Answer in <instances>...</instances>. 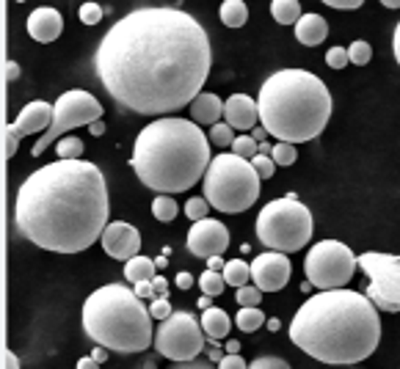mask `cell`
<instances>
[{
	"label": "cell",
	"mask_w": 400,
	"mask_h": 369,
	"mask_svg": "<svg viewBox=\"0 0 400 369\" xmlns=\"http://www.w3.org/2000/svg\"><path fill=\"white\" fill-rule=\"evenodd\" d=\"M210 39L183 9H135L111 25L94 75L122 110L166 116L190 105L210 78Z\"/></svg>",
	"instance_id": "cell-1"
},
{
	"label": "cell",
	"mask_w": 400,
	"mask_h": 369,
	"mask_svg": "<svg viewBox=\"0 0 400 369\" xmlns=\"http://www.w3.org/2000/svg\"><path fill=\"white\" fill-rule=\"evenodd\" d=\"M108 184L88 160H56L36 168L17 190L14 226L42 251L81 254L103 240Z\"/></svg>",
	"instance_id": "cell-2"
},
{
	"label": "cell",
	"mask_w": 400,
	"mask_h": 369,
	"mask_svg": "<svg viewBox=\"0 0 400 369\" xmlns=\"http://www.w3.org/2000/svg\"><path fill=\"white\" fill-rule=\"evenodd\" d=\"M290 339L320 364L357 367L381 342L379 306L354 289H320L295 311Z\"/></svg>",
	"instance_id": "cell-3"
},
{
	"label": "cell",
	"mask_w": 400,
	"mask_h": 369,
	"mask_svg": "<svg viewBox=\"0 0 400 369\" xmlns=\"http://www.w3.org/2000/svg\"><path fill=\"white\" fill-rule=\"evenodd\" d=\"M210 138L193 119H155L133 146V168L155 193H183L210 168Z\"/></svg>",
	"instance_id": "cell-4"
},
{
	"label": "cell",
	"mask_w": 400,
	"mask_h": 369,
	"mask_svg": "<svg viewBox=\"0 0 400 369\" xmlns=\"http://www.w3.org/2000/svg\"><path fill=\"white\" fill-rule=\"evenodd\" d=\"M260 124L276 141H315L332 119L326 83L307 69H279L260 88Z\"/></svg>",
	"instance_id": "cell-5"
},
{
	"label": "cell",
	"mask_w": 400,
	"mask_h": 369,
	"mask_svg": "<svg viewBox=\"0 0 400 369\" xmlns=\"http://www.w3.org/2000/svg\"><path fill=\"white\" fill-rule=\"evenodd\" d=\"M83 331L94 345L113 353H141L155 345L152 314L125 284H106L86 298Z\"/></svg>",
	"instance_id": "cell-6"
},
{
	"label": "cell",
	"mask_w": 400,
	"mask_h": 369,
	"mask_svg": "<svg viewBox=\"0 0 400 369\" xmlns=\"http://www.w3.org/2000/svg\"><path fill=\"white\" fill-rule=\"evenodd\" d=\"M260 174L254 171L252 160L237 157L235 152H221L212 157L205 174V199L212 209L237 215L260 199Z\"/></svg>",
	"instance_id": "cell-7"
},
{
	"label": "cell",
	"mask_w": 400,
	"mask_h": 369,
	"mask_svg": "<svg viewBox=\"0 0 400 369\" xmlns=\"http://www.w3.org/2000/svg\"><path fill=\"white\" fill-rule=\"evenodd\" d=\"M312 212L298 202V196L274 199L257 215V237L268 251L295 254L312 240Z\"/></svg>",
	"instance_id": "cell-8"
},
{
	"label": "cell",
	"mask_w": 400,
	"mask_h": 369,
	"mask_svg": "<svg viewBox=\"0 0 400 369\" xmlns=\"http://www.w3.org/2000/svg\"><path fill=\"white\" fill-rule=\"evenodd\" d=\"M359 256L339 240H320L304 259L307 281L317 289H342L357 273Z\"/></svg>",
	"instance_id": "cell-9"
},
{
	"label": "cell",
	"mask_w": 400,
	"mask_h": 369,
	"mask_svg": "<svg viewBox=\"0 0 400 369\" xmlns=\"http://www.w3.org/2000/svg\"><path fill=\"white\" fill-rule=\"evenodd\" d=\"M103 105L100 100H94L88 91L83 88H72V91H63L61 97L56 100V116L50 130L42 132V138L34 144V157L44 155L53 141H61L63 135L75 127H88V124L100 122L103 119Z\"/></svg>",
	"instance_id": "cell-10"
},
{
	"label": "cell",
	"mask_w": 400,
	"mask_h": 369,
	"mask_svg": "<svg viewBox=\"0 0 400 369\" xmlns=\"http://www.w3.org/2000/svg\"><path fill=\"white\" fill-rule=\"evenodd\" d=\"M205 328L190 311H174L155 328V350L169 361H193L205 350Z\"/></svg>",
	"instance_id": "cell-11"
},
{
	"label": "cell",
	"mask_w": 400,
	"mask_h": 369,
	"mask_svg": "<svg viewBox=\"0 0 400 369\" xmlns=\"http://www.w3.org/2000/svg\"><path fill=\"white\" fill-rule=\"evenodd\" d=\"M359 267L367 276L364 295L379 306V311H400V256L367 251L359 254Z\"/></svg>",
	"instance_id": "cell-12"
},
{
	"label": "cell",
	"mask_w": 400,
	"mask_h": 369,
	"mask_svg": "<svg viewBox=\"0 0 400 369\" xmlns=\"http://www.w3.org/2000/svg\"><path fill=\"white\" fill-rule=\"evenodd\" d=\"M230 248V232L227 226L215 218H205L196 221L188 232V251L193 256L210 259V256H221Z\"/></svg>",
	"instance_id": "cell-13"
},
{
	"label": "cell",
	"mask_w": 400,
	"mask_h": 369,
	"mask_svg": "<svg viewBox=\"0 0 400 369\" xmlns=\"http://www.w3.org/2000/svg\"><path fill=\"white\" fill-rule=\"evenodd\" d=\"M252 281L262 292H279L290 281V259L282 251H265L254 256L252 262Z\"/></svg>",
	"instance_id": "cell-14"
},
{
	"label": "cell",
	"mask_w": 400,
	"mask_h": 369,
	"mask_svg": "<svg viewBox=\"0 0 400 369\" xmlns=\"http://www.w3.org/2000/svg\"><path fill=\"white\" fill-rule=\"evenodd\" d=\"M100 243H103L108 256L122 259V262H130V259L138 256V251H141V234H138L135 226H130L127 221H113V224L106 226Z\"/></svg>",
	"instance_id": "cell-15"
},
{
	"label": "cell",
	"mask_w": 400,
	"mask_h": 369,
	"mask_svg": "<svg viewBox=\"0 0 400 369\" xmlns=\"http://www.w3.org/2000/svg\"><path fill=\"white\" fill-rule=\"evenodd\" d=\"M53 116H56V105L34 100V103H28L20 113H17V119L11 122V130H14L20 138L34 135V132H47L50 124H53Z\"/></svg>",
	"instance_id": "cell-16"
},
{
	"label": "cell",
	"mask_w": 400,
	"mask_h": 369,
	"mask_svg": "<svg viewBox=\"0 0 400 369\" xmlns=\"http://www.w3.org/2000/svg\"><path fill=\"white\" fill-rule=\"evenodd\" d=\"M63 31V17L53 9V6H39L31 11L28 17V36L39 44H50L61 36Z\"/></svg>",
	"instance_id": "cell-17"
},
{
	"label": "cell",
	"mask_w": 400,
	"mask_h": 369,
	"mask_svg": "<svg viewBox=\"0 0 400 369\" xmlns=\"http://www.w3.org/2000/svg\"><path fill=\"white\" fill-rule=\"evenodd\" d=\"M224 119L235 130L252 132L257 122H260V105L249 94H232L230 100L224 103Z\"/></svg>",
	"instance_id": "cell-18"
},
{
	"label": "cell",
	"mask_w": 400,
	"mask_h": 369,
	"mask_svg": "<svg viewBox=\"0 0 400 369\" xmlns=\"http://www.w3.org/2000/svg\"><path fill=\"white\" fill-rule=\"evenodd\" d=\"M224 116V103L218 100V94H210V91H202L193 103H190V119L196 124H218V119Z\"/></svg>",
	"instance_id": "cell-19"
},
{
	"label": "cell",
	"mask_w": 400,
	"mask_h": 369,
	"mask_svg": "<svg viewBox=\"0 0 400 369\" xmlns=\"http://www.w3.org/2000/svg\"><path fill=\"white\" fill-rule=\"evenodd\" d=\"M326 36H329V22L320 14H304L295 22V39L307 44V47H315L320 41H326Z\"/></svg>",
	"instance_id": "cell-20"
},
{
	"label": "cell",
	"mask_w": 400,
	"mask_h": 369,
	"mask_svg": "<svg viewBox=\"0 0 400 369\" xmlns=\"http://www.w3.org/2000/svg\"><path fill=\"white\" fill-rule=\"evenodd\" d=\"M202 328H205V333L210 336V342H221V339H227L230 336V328H232V320L230 314L224 311V308L218 306H210L205 308V314H202Z\"/></svg>",
	"instance_id": "cell-21"
},
{
	"label": "cell",
	"mask_w": 400,
	"mask_h": 369,
	"mask_svg": "<svg viewBox=\"0 0 400 369\" xmlns=\"http://www.w3.org/2000/svg\"><path fill=\"white\" fill-rule=\"evenodd\" d=\"M155 259H149V256H133L130 262H125V279L130 284H138V281H152L158 273H155Z\"/></svg>",
	"instance_id": "cell-22"
},
{
	"label": "cell",
	"mask_w": 400,
	"mask_h": 369,
	"mask_svg": "<svg viewBox=\"0 0 400 369\" xmlns=\"http://www.w3.org/2000/svg\"><path fill=\"white\" fill-rule=\"evenodd\" d=\"M218 14H221V22L227 28H243L246 20H249V9H246L243 0H224Z\"/></svg>",
	"instance_id": "cell-23"
},
{
	"label": "cell",
	"mask_w": 400,
	"mask_h": 369,
	"mask_svg": "<svg viewBox=\"0 0 400 369\" xmlns=\"http://www.w3.org/2000/svg\"><path fill=\"white\" fill-rule=\"evenodd\" d=\"M271 14H274V20L279 25H295V22L304 17L298 0H274L271 3Z\"/></svg>",
	"instance_id": "cell-24"
},
{
	"label": "cell",
	"mask_w": 400,
	"mask_h": 369,
	"mask_svg": "<svg viewBox=\"0 0 400 369\" xmlns=\"http://www.w3.org/2000/svg\"><path fill=\"white\" fill-rule=\"evenodd\" d=\"M249 279H252V265H246L243 259H230L227 267H224V281H227V287H246L249 284Z\"/></svg>",
	"instance_id": "cell-25"
},
{
	"label": "cell",
	"mask_w": 400,
	"mask_h": 369,
	"mask_svg": "<svg viewBox=\"0 0 400 369\" xmlns=\"http://www.w3.org/2000/svg\"><path fill=\"white\" fill-rule=\"evenodd\" d=\"M237 328L243 331V333H252V331L262 328L265 326V314L260 311V306H246L237 311Z\"/></svg>",
	"instance_id": "cell-26"
},
{
	"label": "cell",
	"mask_w": 400,
	"mask_h": 369,
	"mask_svg": "<svg viewBox=\"0 0 400 369\" xmlns=\"http://www.w3.org/2000/svg\"><path fill=\"white\" fill-rule=\"evenodd\" d=\"M152 215H155L158 221L169 224V221L177 218V202L171 199L169 193H158V199L152 202Z\"/></svg>",
	"instance_id": "cell-27"
},
{
	"label": "cell",
	"mask_w": 400,
	"mask_h": 369,
	"mask_svg": "<svg viewBox=\"0 0 400 369\" xmlns=\"http://www.w3.org/2000/svg\"><path fill=\"white\" fill-rule=\"evenodd\" d=\"M56 152H58V160H81L83 157V141L75 138V135H63L56 144Z\"/></svg>",
	"instance_id": "cell-28"
},
{
	"label": "cell",
	"mask_w": 400,
	"mask_h": 369,
	"mask_svg": "<svg viewBox=\"0 0 400 369\" xmlns=\"http://www.w3.org/2000/svg\"><path fill=\"white\" fill-rule=\"evenodd\" d=\"M199 287L205 295H212V298H218L224 287H227V281H224V273H215V270H205L202 276H199Z\"/></svg>",
	"instance_id": "cell-29"
},
{
	"label": "cell",
	"mask_w": 400,
	"mask_h": 369,
	"mask_svg": "<svg viewBox=\"0 0 400 369\" xmlns=\"http://www.w3.org/2000/svg\"><path fill=\"white\" fill-rule=\"evenodd\" d=\"M232 152H235L237 157H243V160H254V157L260 155V141H254L249 132H246V135H237V138L232 141Z\"/></svg>",
	"instance_id": "cell-30"
},
{
	"label": "cell",
	"mask_w": 400,
	"mask_h": 369,
	"mask_svg": "<svg viewBox=\"0 0 400 369\" xmlns=\"http://www.w3.org/2000/svg\"><path fill=\"white\" fill-rule=\"evenodd\" d=\"M207 138H210V144H215V146H232V141H235V127H230L227 122L212 124Z\"/></svg>",
	"instance_id": "cell-31"
},
{
	"label": "cell",
	"mask_w": 400,
	"mask_h": 369,
	"mask_svg": "<svg viewBox=\"0 0 400 369\" xmlns=\"http://www.w3.org/2000/svg\"><path fill=\"white\" fill-rule=\"evenodd\" d=\"M207 209H210V202L205 196H193V199H188V204H185V215L196 224V221H205L207 218Z\"/></svg>",
	"instance_id": "cell-32"
},
{
	"label": "cell",
	"mask_w": 400,
	"mask_h": 369,
	"mask_svg": "<svg viewBox=\"0 0 400 369\" xmlns=\"http://www.w3.org/2000/svg\"><path fill=\"white\" fill-rule=\"evenodd\" d=\"M348 56H351V63L364 66V63H370V58H373V47H370L367 41L357 39L351 47H348Z\"/></svg>",
	"instance_id": "cell-33"
},
{
	"label": "cell",
	"mask_w": 400,
	"mask_h": 369,
	"mask_svg": "<svg viewBox=\"0 0 400 369\" xmlns=\"http://www.w3.org/2000/svg\"><path fill=\"white\" fill-rule=\"evenodd\" d=\"M276 165H293L298 160V152H295V144H287V141H279L274 144V155Z\"/></svg>",
	"instance_id": "cell-34"
},
{
	"label": "cell",
	"mask_w": 400,
	"mask_h": 369,
	"mask_svg": "<svg viewBox=\"0 0 400 369\" xmlns=\"http://www.w3.org/2000/svg\"><path fill=\"white\" fill-rule=\"evenodd\" d=\"M235 298H237L240 308L260 306V303H262V289H260V287H249V284H246V287L237 289V295H235Z\"/></svg>",
	"instance_id": "cell-35"
},
{
	"label": "cell",
	"mask_w": 400,
	"mask_h": 369,
	"mask_svg": "<svg viewBox=\"0 0 400 369\" xmlns=\"http://www.w3.org/2000/svg\"><path fill=\"white\" fill-rule=\"evenodd\" d=\"M252 165H254V171L260 174V180H271L276 171V160L271 155H257L252 160Z\"/></svg>",
	"instance_id": "cell-36"
},
{
	"label": "cell",
	"mask_w": 400,
	"mask_h": 369,
	"mask_svg": "<svg viewBox=\"0 0 400 369\" xmlns=\"http://www.w3.org/2000/svg\"><path fill=\"white\" fill-rule=\"evenodd\" d=\"M249 369H293L284 358H279V355H260V358H254Z\"/></svg>",
	"instance_id": "cell-37"
},
{
	"label": "cell",
	"mask_w": 400,
	"mask_h": 369,
	"mask_svg": "<svg viewBox=\"0 0 400 369\" xmlns=\"http://www.w3.org/2000/svg\"><path fill=\"white\" fill-rule=\"evenodd\" d=\"M326 63H329L332 69H342L345 63H351V56H348V47H332V50L326 53Z\"/></svg>",
	"instance_id": "cell-38"
},
{
	"label": "cell",
	"mask_w": 400,
	"mask_h": 369,
	"mask_svg": "<svg viewBox=\"0 0 400 369\" xmlns=\"http://www.w3.org/2000/svg\"><path fill=\"white\" fill-rule=\"evenodd\" d=\"M100 20H103V6H97V3H83L81 6V22L83 25H97Z\"/></svg>",
	"instance_id": "cell-39"
},
{
	"label": "cell",
	"mask_w": 400,
	"mask_h": 369,
	"mask_svg": "<svg viewBox=\"0 0 400 369\" xmlns=\"http://www.w3.org/2000/svg\"><path fill=\"white\" fill-rule=\"evenodd\" d=\"M149 314H152L158 323H163L166 317L174 314V308H171V303L166 301V298H155V301H152V306H149Z\"/></svg>",
	"instance_id": "cell-40"
},
{
	"label": "cell",
	"mask_w": 400,
	"mask_h": 369,
	"mask_svg": "<svg viewBox=\"0 0 400 369\" xmlns=\"http://www.w3.org/2000/svg\"><path fill=\"white\" fill-rule=\"evenodd\" d=\"M218 369H249V364L240 358V353H227V355L218 361Z\"/></svg>",
	"instance_id": "cell-41"
},
{
	"label": "cell",
	"mask_w": 400,
	"mask_h": 369,
	"mask_svg": "<svg viewBox=\"0 0 400 369\" xmlns=\"http://www.w3.org/2000/svg\"><path fill=\"white\" fill-rule=\"evenodd\" d=\"M17 144H20V135L11 130V124L6 127V157H14L17 155Z\"/></svg>",
	"instance_id": "cell-42"
},
{
	"label": "cell",
	"mask_w": 400,
	"mask_h": 369,
	"mask_svg": "<svg viewBox=\"0 0 400 369\" xmlns=\"http://www.w3.org/2000/svg\"><path fill=\"white\" fill-rule=\"evenodd\" d=\"M326 6H332V9H337V11H354L359 9L364 0H323Z\"/></svg>",
	"instance_id": "cell-43"
},
{
	"label": "cell",
	"mask_w": 400,
	"mask_h": 369,
	"mask_svg": "<svg viewBox=\"0 0 400 369\" xmlns=\"http://www.w3.org/2000/svg\"><path fill=\"white\" fill-rule=\"evenodd\" d=\"M169 369H218V367H212L210 361H174Z\"/></svg>",
	"instance_id": "cell-44"
},
{
	"label": "cell",
	"mask_w": 400,
	"mask_h": 369,
	"mask_svg": "<svg viewBox=\"0 0 400 369\" xmlns=\"http://www.w3.org/2000/svg\"><path fill=\"white\" fill-rule=\"evenodd\" d=\"M152 287H155V298H166L169 295V281L163 276H155L152 279Z\"/></svg>",
	"instance_id": "cell-45"
},
{
	"label": "cell",
	"mask_w": 400,
	"mask_h": 369,
	"mask_svg": "<svg viewBox=\"0 0 400 369\" xmlns=\"http://www.w3.org/2000/svg\"><path fill=\"white\" fill-rule=\"evenodd\" d=\"M135 287V295L144 301V298H155V287H152V281H138V284H133Z\"/></svg>",
	"instance_id": "cell-46"
},
{
	"label": "cell",
	"mask_w": 400,
	"mask_h": 369,
	"mask_svg": "<svg viewBox=\"0 0 400 369\" xmlns=\"http://www.w3.org/2000/svg\"><path fill=\"white\" fill-rule=\"evenodd\" d=\"M3 369H20V358H17L11 350L3 353Z\"/></svg>",
	"instance_id": "cell-47"
},
{
	"label": "cell",
	"mask_w": 400,
	"mask_h": 369,
	"mask_svg": "<svg viewBox=\"0 0 400 369\" xmlns=\"http://www.w3.org/2000/svg\"><path fill=\"white\" fill-rule=\"evenodd\" d=\"M6 78L14 83L17 78H20V63L17 61H6Z\"/></svg>",
	"instance_id": "cell-48"
},
{
	"label": "cell",
	"mask_w": 400,
	"mask_h": 369,
	"mask_svg": "<svg viewBox=\"0 0 400 369\" xmlns=\"http://www.w3.org/2000/svg\"><path fill=\"white\" fill-rule=\"evenodd\" d=\"M177 287L190 289L193 287V276H190V273H177Z\"/></svg>",
	"instance_id": "cell-49"
},
{
	"label": "cell",
	"mask_w": 400,
	"mask_h": 369,
	"mask_svg": "<svg viewBox=\"0 0 400 369\" xmlns=\"http://www.w3.org/2000/svg\"><path fill=\"white\" fill-rule=\"evenodd\" d=\"M224 267H227V262H224L221 256H210V259H207V270H215V273H224Z\"/></svg>",
	"instance_id": "cell-50"
},
{
	"label": "cell",
	"mask_w": 400,
	"mask_h": 369,
	"mask_svg": "<svg viewBox=\"0 0 400 369\" xmlns=\"http://www.w3.org/2000/svg\"><path fill=\"white\" fill-rule=\"evenodd\" d=\"M108 353H111V350L103 348V345H97V348H94V353H91V358H94L97 364H103V361H108Z\"/></svg>",
	"instance_id": "cell-51"
},
{
	"label": "cell",
	"mask_w": 400,
	"mask_h": 369,
	"mask_svg": "<svg viewBox=\"0 0 400 369\" xmlns=\"http://www.w3.org/2000/svg\"><path fill=\"white\" fill-rule=\"evenodd\" d=\"M392 50H395V61L400 63V22L395 25V36H392Z\"/></svg>",
	"instance_id": "cell-52"
},
{
	"label": "cell",
	"mask_w": 400,
	"mask_h": 369,
	"mask_svg": "<svg viewBox=\"0 0 400 369\" xmlns=\"http://www.w3.org/2000/svg\"><path fill=\"white\" fill-rule=\"evenodd\" d=\"M88 132H91V135H97V138H100V135H106V122L100 119V122L88 124Z\"/></svg>",
	"instance_id": "cell-53"
},
{
	"label": "cell",
	"mask_w": 400,
	"mask_h": 369,
	"mask_svg": "<svg viewBox=\"0 0 400 369\" xmlns=\"http://www.w3.org/2000/svg\"><path fill=\"white\" fill-rule=\"evenodd\" d=\"M78 369H100V364H97L91 355H83V358L78 361Z\"/></svg>",
	"instance_id": "cell-54"
},
{
	"label": "cell",
	"mask_w": 400,
	"mask_h": 369,
	"mask_svg": "<svg viewBox=\"0 0 400 369\" xmlns=\"http://www.w3.org/2000/svg\"><path fill=\"white\" fill-rule=\"evenodd\" d=\"M265 135H268V130H265L262 124H260V127H254V130H252V138H254V141H260V144H262V138H265Z\"/></svg>",
	"instance_id": "cell-55"
},
{
	"label": "cell",
	"mask_w": 400,
	"mask_h": 369,
	"mask_svg": "<svg viewBox=\"0 0 400 369\" xmlns=\"http://www.w3.org/2000/svg\"><path fill=\"white\" fill-rule=\"evenodd\" d=\"M210 306H212V295H205V292H202V298H199V308L205 311V308H210Z\"/></svg>",
	"instance_id": "cell-56"
},
{
	"label": "cell",
	"mask_w": 400,
	"mask_h": 369,
	"mask_svg": "<svg viewBox=\"0 0 400 369\" xmlns=\"http://www.w3.org/2000/svg\"><path fill=\"white\" fill-rule=\"evenodd\" d=\"M260 155H274V146L268 144V141H262L260 144Z\"/></svg>",
	"instance_id": "cell-57"
},
{
	"label": "cell",
	"mask_w": 400,
	"mask_h": 369,
	"mask_svg": "<svg viewBox=\"0 0 400 369\" xmlns=\"http://www.w3.org/2000/svg\"><path fill=\"white\" fill-rule=\"evenodd\" d=\"M237 350H240V342L230 339V342H227V353H237Z\"/></svg>",
	"instance_id": "cell-58"
},
{
	"label": "cell",
	"mask_w": 400,
	"mask_h": 369,
	"mask_svg": "<svg viewBox=\"0 0 400 369\" xmlns=\"http://www.w3.org/2000/svg\"><path fill=\"white\" fill-rule=\"evenodd\" d=\"M207 358H210V361H221V358H224V353H221V350H210V355H207Z\"/></svg>",
	"instance_id": "cell-59"
},
{
	"label": "cell",
	"mask_w": 400,
	"mask_h": 369,
	"mask_svg": "<svg viewBox=\"0 0 400 369\" xmlns=\"http://www.w3.org/2000/svg\"><path fill=\"white\" fill-rule=\"evenodd\" d=\"M386 9H400V0H381Z\"/></svg>",
	"instance_id": "cell-60"
},
{
	"label": "cell",
	"mask_w": 400,
	"mask_h": 369,
	"mask_svg": "<svg viewBox=\"0 0 400 369\" xmlns=\"http://www.w3.org/2000/svg\"><path fill=\"white\" fill-rule=\"evenodd\" d=\"M268 328H271V331H279V328H282V323H279V320H268Z\"/></svg>",
	"instance_id": "cell-61"
},
{
	"label": "cell",
	"mask_w": 400,
	"mask_h": 369,
	"mask_svg": "<svg viewBox=\"0 0 400 369\" xmlns=\"http://www.w3.org/2000/svg\"><path fill=\"white\" fill-rule=\"evenodd\" d=\"M17 3H22V0H17Z\"/></svg>",
	"instance_id": "cell-62"
}]
</instances>
